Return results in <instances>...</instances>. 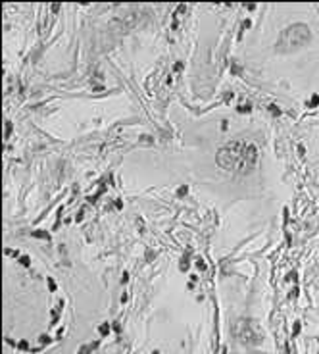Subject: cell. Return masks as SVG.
<instances>
[{
  "mask_svg": "<svg viewBox=\"0 0 319 354\" xmlns=\"http://www.w3.org/2000/svg\"><path fill=\"white\" fill-rule=\"evenodd\" d=\"M10 133H12V123H10V121H6V137H8Z\"/></svg>",
  "mask_w": 319,
  "mask_h": 354,
  "instance_id": "11",
  "label": "cell"
},
{
  "mask_svg": "<svg viewBox=\"0 0 319 354\" xmlns=\"http://www.w3.org/2000/svg\"><path fill=\"white\" fill-rule=\"evenodd\" d=\"M250 108H252V106H250V104H248V106H238L237 110H238L240 114H246V112H250Z\"/></svg>",
  "mask_w": 319,
  "mask_h": 354,
  "instance_id": "8",
  "label": "cell"
},
{
  "mask_svg": "<svg viewBox=\"0 0 319 354\" xmlns=\"http://www.w3.org/2000/svg\"><path fill=\"white\" fill-rule=\"evenodd\" d=\"M196 268L198 269H206V262H204L202 258H200V260H196Z\"/></svg>",
  "mask_w": 319,
  "mask_h": 354,
  "instance_id": "9",
  "label": "cell"
},
{
  "mask_svg": "<svg viewBox=\"0 0 319 354\" xmlns=\"http://www.w3.org/2000/svg\"><path fill=\"white\" fill-rule=\"evenodd\" d=\"M231 71L234 73V75H238V73H240V67H238L237 64H233V66H231Z\"/></svg>",
  "mask_w": 319,
  "mask_h": 354,
  "instance_id": "10",
  "label": "cell"
},
{
  "mask_svg": "<svg viewBox=\"0 0 319 354\" xmlns=\"http://www.w3.org/2000/svg\"><path fill=\"white\" fill-rule=\"evenodd\" d=\"M96 346H98V343H92V345H87V346H83L81 350H79V354H88V352L92 350V348H96Z\"/></svg>",
  "mask_w": 319,
  "mask_h": 354,
  "instance_id": "4",
  "label": "cell"
},
{
  "mask_svg": "<svg viewBox=\"0 0 319 354\" xmlns=\"http://www.w3.org/2000/svg\"><path fill=\"white\" fill-rule=\"evenodd\" d=\"M48 285H50V289H52V291H54V289H56V283H54V281H52V279H48Z\"/></svg>",
  "mask_w": 319,
  "mask_h": 354,
  "instance_id": "13",
  "label": "cell"
},
{
  "mask_svg": "<svg viewBox=\"0 0 319 354\" xmlns=\"http://www.w3.org/2000/svg\"><path fill=\"white\" fill-rule=\"evenodd\" d=\"M19 262H21L25 268H27V266H31V260H29V256H21V258H19Z\"/></svg>",
  "mask_w": 319,
  "mask_h": 354,
  "instance_id": "7",
  "label": "cell"
},
{
  "mask_svg": "<svg viewBox=\"0 0 319 354\" xmlns=\"http://www.w3.org/2000/svg\"><path fill=\"white\" fill-rule=\"evenodd\" d=\"M306 43H310V27L306 23H294L281 33L279 41H277V46L286 52V50L300 48Z\"/></svg>",
  "mask_w": 319,
  "mask_h": 354,
  "instance_id": "2",
  "label": "cell"
},
{
  "mask_svg": "<svg viewBox=\"0 0 319 354\" xmlns=\"http://www.w3.org/2000/svg\"><path fill=\"white\" fill-rule=\"evenodd\" d=\"M269 110H271V112H273V114H279V112H281V110L277 108V106H269Z\"/></svg>",
  "mask_w": 319,
  "mask_h": 354,
  "instance_id": "12",
  "label": "cell"
},
{
  "mask_svg": "<svg viewBox=\"0 0 319 354\" xmlns=\"http://www.w3.org/2000/svg\"><path fill=\"white\" fill-rule=\"evenodd\" d=\"M100 333H102V335H108V333H110V325L108 323H102L100 325Z\"/></svg>",
  "mask_w": 319,
  "mask_h": 354,
  "instance_id": "6",
  "label": "cell"
},
{
  "mask_svg": "<svg viewBox=\"0 0 319 354\" xmlns=\"http://www.w3.org/2000/svg\"><path fill=\"white\" fill-rule=\"evenodd\" d=\"M31 235H33V237H37V239H50V235L46 233V231H43V229H35Z\"/></svg>",
  "mask_w": 319,
  "mask_h": 354,
  "instance_id": "3",
  "label": "cell"
},
{
  "mask_svg": "<svg viewBox=\"0 0 319 354\" xmlns=\"http://www.w3.org/2000/svg\"><path fill=\"white\" fill-rule=\"evenodd\" d=\"M256 158H258V152H256V146L252 142H242L237 141L233 145L223 146L221 150L217 152V166L223 167L227 171H240V173H248L254 167Z\"/></svg>",
  "mask_w": 319,
  "mask_h": 354,
  "instance_id": "1",
  "label": "cell"
},
{
  "mask_svg": "<svg viewBox=\"0 0 319 354\" xmlns=\"http://www.w3.org/2000/svg\"><path fill=\"white\" fill-rule=\"evenodd\" d=\"M187 193H189V187H187V185H181V187L177 189V196H185Z\"/></svg>",
  "mask_w": 319,
  "mask_h": 354,
  "instance_id": "5",
  "label": "cell"
}]
</instances>
